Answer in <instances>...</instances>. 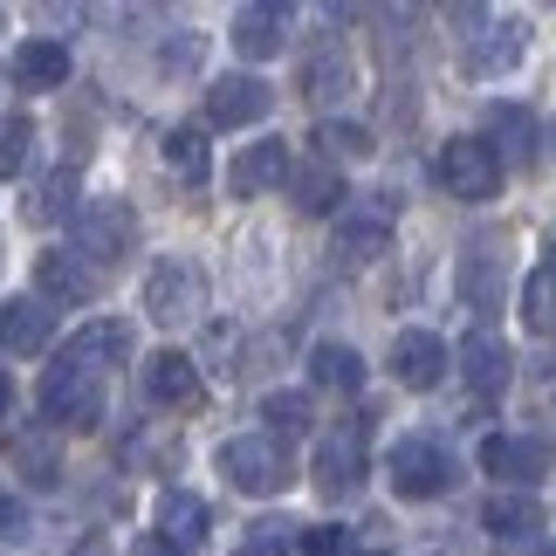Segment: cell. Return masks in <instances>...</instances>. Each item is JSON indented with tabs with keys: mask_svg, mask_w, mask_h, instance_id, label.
Returning a JSON list of instances; mask_svg holds the SVG:
<instances>
[{
	"mask_svg": "<svg viewBox=\"0 0 556 556\" xmlns=\"http://www.w3.org/2000/svg\"><path fill=\"white\" fill-rule=\"evenodd\" d=\"M220 475L241 488V495H282L295 481V460L275 433H241V440L220 446Z\"/></svg>",
	"mask_w": 556,
	"mask_h": 556,
	"instance_id": "6da1fadb",
	"label": "cell"
},
{
	"mask_svg": "<svg viewBox=\"0 0 556 556\" xmlns=\"http://www.w3.org/2000/svg\"><path fill=\"white\" fill-rule=\"evenodd\" d=\"M41 413H49L55 426L97 433V419H103V371L76 365V357H62V365H49V378H41Z\"/></svg>",
	"mask_w": 556,
	"mask_h": 556,
	"instance_id": "7a4b0ae2",
	"label": "cell"
},
{
	"mask_svg": "<svg viewBox=\"0 0 556 556\" xmlns=\"http://www.w3.org/2000/svg\"><path fill=\"white\" fill-rule=\"evenodd\" d=\"M384 475H392V488L405 502H433L454 488V454H446L440 440H426V433H405L392 446V460H384Z\"/></svg>",
	"mask_w": 556,
	"mask_h": 556,
	"instance_id": "3957f363",
	"label": "cell"
},
{
	"mask_svg": "<svg viewBox=\"0 0 556 556\" xmlns=\"http://www.w3.org/2000/svg\"><path fill=\"white\" fill-rule=\"evenodd\" d=\"M144 309L159 316V324H192V316L206 309V268L192 262V254H165L152 268V282H144Z\"/></svg>",
	"mask_w": 556,
	"mask_h": 556,
	"instance_id": "277c9868",
	"label": "cell"
},
{
	"mask_svg": "<svg viewBox=\"0 0 556 556\" xmlns=\"http://www.w3.org/2000/svg\"><path fill=\"white\" fill-rule=\"evenodd\" d=\"M433 173L454 200H495L502 192V159L488 152V138H446Z\"/></svg>",
	"mask_w": 556,
	"mask_h": 556,
	"instance_id": "5b68a950",
	"label": "cell"
},
{
	"mask_svg": "<svg viewBox=\"0 0 556 556\" xmlns=\"http://www.w3.org/2000/svg\"><path fill=\"white\" fill-rule=\"evenodd\" d=\"M357 481H365V426L344 419L316 440V488L330 502H344V495H357Z\"/></svg>",
	"mask_w": 556,
	"mask_h": 556,
	"instance_id": "8992f818",
	"label": "cell"
},
{
	"mask_svg": "<svg viewBox=\"0 0 556 556\" xmlns=\"http://www.w3.org/2000/svg\"><path fill=\"white\" fill-rule=\"evenodd\" d=\"M131 241H138L131 200H90L76 213V248L90 254V262H117V254H131Z\"/></svg>",
	"mask_w": 556,
	"mask_h": 556,
	"instance_id": "52a82bcc",
	"label": "cell"
},
{
	"mask_svg": "<svg viewBox=\"0 0 556 556\" xmlns=\"http://www.w3.org/2000/svg\"><path fill=\"white\" fill-rule=\"evenodd\" d=\"M481 467L495 481H508V488H536L549 475V440H536V433H495L481 446Z\"/></svg>",
	"mask_w": 556,
	"mask_h": 556,
	"instance_id": "ba28073f",
	"label": "cell"
},
{
	"mask_svg": "<svg viewBox=\"0 0 556 556\" xmlns=\"http://www.w3.org/2000/svg\"><path fill=\"white\" fill-rule=\"evenodd\" d=\"M35 289H41V303H97L103 295V275L83 262V254H35Z\"/></svg>",
	"mask_w": 556,
	"mask_h": 556,
	"instance_id": "9c48e42d",
	"label": "cell"
},
{
	"mask_svg": "<svg viewBox=\"0 0 556 556\" xmlns=\"http://www.w3.org/2000/svg\"><path fill=\"white\" fill-rule=\"evenodd\" d=\"M268 103L275 90L262 76H220L206 90V124H220V131H241V124H262L268 117Z\"/></svg>",
	"mask_w": 556,
	"mask_h": 556,
	"instance_id": "30bf717a",
	"label": "cell"
},
{
	"mask_svg": "<svg viewBox=\"0 0 556 556\" xmlns=\"http://www.w3.org/2000/svg\"><path fill=\"white\" fill-rule=\"evenodd\" d=\"M446 365H454V357H446V344L433 330H399L392 337V378L405 384V392H433V384L446 378Z\"/></svg>",
	"mask_w": 556,
	"mask_h": 556,
	"instance_id": "8fae6325",
	"label": "cell"
},
{
	"mask_svg": "<svg viewBox=\"0 0 556 556\" xmlns=\"http://www.w3.org/2000/svg\"><path fill=\"white\" fill-rule=\"evenodd\" d=\"M289 144L282 138H262V144H248L241 159L227 165V192L233 200H254V192H275V186H289Z\"/></svg>",
	"mask_w": 556,
	"mask_h": 556,
	"instance_id": "7c38bea8",
	"label": "cell"
},
{
	"mask_svg": "<svg viewBox=\"0 0 556 556\" xmlns=\"http://www.w3.org/2000/svg\"><path fill=\"white\" fill-rule=\"evenodd\" d=\"M330 248H337V262H344V268L378 262V254L392 248V206H357V213H344Z\"/></svg>",
	"mask_w": 556,
	"mask_h": 556,
	"instance_id": "4fadbf2b",
	"label": "cell"
},
{
	"mask_svg": "<svg viewBox=\"0 0 556 556\" xmlns=\"http://www.w3.org/2000/svg\"><path fill=\"white\" fill-rule=\"evenodd\" d=\"M131 324L124 316H97V324H83L76 337H70V351L62 357H76V365H90V371H111V365H131Z\"/></svg>",
	"mask_w": 556,
	"mask_h": 556,
	"instance_id": "5bb4252c",
	"label": "cell"
},
{
	"mask_svg": "<svg viewBox=\"0 0 556 556\" xmlns=\"http://www.w3.org/2000/svg\"><path fill=\"white\" fill-rule=\"evenodd\" d=\"M522 49H529V28H522V21H495L488 35H475L460 49V70L467 76H508L522 62Z\"/></svg>",
	"mask_w": 556,
	"mask_h": 556,
	"instance_id": "9a60e30c",
	"label": "cell"
},
{
	"mask_svg": "<svg viewBox=\"0 0 556 556\" xmlns=\"http://www.w3.org/2000/svg\"><path fill=\"white\" fill-rule=\"evenodd\" d=\"M8 460L21 467V481L49 488V481L62 475V440H55V426H14V433H8Z\"/></svg>",
	"mask_w": 556,
	"mask_h": 556,
	"instance_id": "2e32d148",
	"label": "cell"
},
{
	"mask_svg": "<svg viewBox=\"0 0 556 556\" xmlns=\"http://www.w3.org/2000/svg\"><path fill=\"white\" fill-rule=\"evenodd\" d=\"M144 392L159 405H200V365L186 351H152L144 357Z\"/></svg>",
	"mask_w": 556,
	"mask_h": 556,
	"instance_id": "e0dca14e",
	"label": "cell"
},
{
	"mask_svg": "<svg viewBox=\"0 0 556 556\" xmlns=\"http://www.w3.org/2000/svg\"><path fill=\"white\" fill-rule=\"evenodd\" d=\"M152 516H159V536L173 543V549H200V543H206V529H213L206 502H200V495H186V488H165Z\"/></svg>",
	"mask_w": 556,
	"mask_h": 556,
	"instance_id": "ac0fdd59",
	"label": "cell"
},
{
	"mask_svg": "<svg viewBox=\"0 0 556 556\" xmlns=\"http://www.w3.org/2000/svg\"><path fill=\"white\" fill-rule=\"evenodd\" d=\"M49 337H55V309L41 303V295H21V303L0 309V344L8 351L35 357V351H49Z\"/></svg>",
	"mask_w": 556,
	"mask_h": 556,
	"instance_id": "d6986e66",
	"label": "cell"
},
{
	"mask_svg": "<svg viewBox=\"0 0 556 556\" xmlns=\"http://www.w3.org/2000/svg\"><path fill=\"white\" fill-rule=\"evenodd\" d=\"M282 41H289V8H241L233 14V49L248 62L282 55Z\"/></svg>",
	"mask_w": 556,
	"mask_h": 556,
	"instance_id": "ffe728a7",
	"label": "cell"
},
{
	"mask_svg": "<svg viewBox=\"0 0 556 556\" xmlns=\"http://www.w3.org/2000/svg\"><path fill=\"white\" fill-rule=\"evenodd\" d=\"M488 152L529 165L536 159V117H529L522 103H495V111H488Z\"/></svg>",
	"mask_w": 556,
	"mask_h": 556,
	"instance_id": "44dd1931",
	"label": "cell"
},
{
	"mask_svg": "<svg viewBox=\"0 0 556 556\" xmlns=\"http://www.w3.org/2000/svg\"><path fill=\"white\" fill-rule=\"evenodd\" d=\"M460 378L475 384L481 399H495L502 384H508V351H502V337H488V330H475L460 344Z\"/></svg>",
	"mask_w": 556,
	"mask_h": 556,
	"instance_id": "7402d4cb",
	"label": "cell"
},
{
	"mask_svg": "<svg viewBox=\"0 0 556 556\" xmlns=\"http://www.w3.org/2000/svg\"><path fill=\"white\" fill-rule=\"evenodd\" d=\"M481 522H488V536L495 543H529L543 529V502L536 495H495L481 508Z\"/></svg>",
	"mask_w": 556,
	"mask_h": 556,
	"instance_id": "603a6c76",
	"label": "cell"
},
{
	"mask_svg": "<svg viewBox=\"0 0 556 556\" xmlns=\"http://www.w3.org/2000/svg\"><path fill=\"white\" fill-rule=\"evenodd\" d=\"M14 83L21 90H62V83H70V49H62V41H21Z\"/></svg>",
	"mask_w": 556,
	"mask_h": 556,
	"instance_id": "cb8c5ba5",
	"label": "cell"
},
{
	"mask_svg": "<svg viewBox=\"0 0 556 556\" xmlns=\"http://www.w3.org/2000/svg\"><path fill=\"white\" fill-rule=\"evenodd\" d=\"M351 90H357V70H351L344 49H316L303 62V97L309 103H337V97H351Z\"/></svg>",
	"mask_w": 556,
	"mask_h": 556,
	"instance_id": "d4e9b609",
	"label": "cell"
},
{
	"mask_svg": "<svg viewBox=\"0 0 556 556\" xmlns=\"http://www.w3.org/2000/svg\"><path fill=\"white\" fill-rule=\"evenodd\" d=\"M289 192H295V213H330L337 200H344V179H337V165H295L289 173Z\"/></svg>",
	"mask_w": 556,
	"mask_h": 556,
	"instance_id": "484cf974",
	"label": "cell"
},
{
	"mask_svg": "<svg viewBox=\"0 0 556 556\" xmlns=\"http://www.w3.org/2000/svg\"><path fill=\"white\" fill-rule=\"evenodd\" d=\"M309 378L324 384V392H357V384H365V357L351 344H316L309 351Z\"/></svg>",
	"mask_w": 556,
	"mask_h": 556,
	"instance_id": "4316f807",
	"label": "cell"
},
{
	"mask_svg": "<svg viewBox=\"0 0 556 556\" xmlns=\"http://www.w3.org/2000/svg\"><path fill=\"white\" fill-rule=\"evenodd\" d=\"M522 324L536 330V337H556V275L549 268H536L522 282Z\"/></svg>",
	"mask_w": 556,
	"mask_h": 556,
	"instance_id": "83f0119b",
	"label": "cell"
},
{
	"mask_svg": "<svg viewBox=\"0 0 556 556\" xmlns=\"http://www.w3.org/2000/svg\"><path fill=\"white\" fill-rule=\"evenodd\" d=\"M460 295H467V303H495V295H502V262H495V254H467V262H460Z\"/></svg>",
	"mask_w": 556,
	"mask_h": 556,
	"instance_id": "f1b7e54d",
	"label": "cell"
},
{
	"mask_svg": "<svg viewBox=\"0 0 556 556\" xmlns=\"http://www.w3.org/2000/svg\"><path fill=\"white\" fill-rule=\"evenodd\" d=\"M262 419H268L275 440L309 433V399H303V392H268V399H262Z\"/></svg>",
	"mask_w": 556,
	"mask_h": 556,
	"instance_id": "f546056e",
	"label": "cell"
},
{
	"mask_svg": "<svg viewBox=\"0 0 556 556\" xmlns=\"http://www.w3.org/2000/svg\"><path fill=\"white\" fill-rule=\"evenodd\" d=\"M28 144H35V124L21 117V111H8V117H0V179H21Z\"/></svg>",
	"mask_w": 556,
	"mask_h": 556,
	"instance_id": "4dcf8cb0",
	"label": "cell"
},
{
	"mask_svg": "<svg viewBox=\"0 0 556 556\" xmlns=\"http://www.w3.org/2000/svg\"><path fill=\"white\" fill-rule=\"evenodd\" d=\"M165 165L173 173H186V179H206V131H165Z\"/></svg>",
	"mask_w": 556,
	"mask_h": 556,
	"instance_id": "1f68e13d",
	"label": "cell"
},
{
	"mask_svg": "<svg viewBox=\"0 0 556 556\" xmlns=\"http://www.w3.org/2000/svg\"><path fill=\"white\" fill-rule=\"evenodd\" d=\"M316 144H324V165H337V159H371V131H365V124H324Z\"/></svg>",
	"mask_w": 556,
	"mask_h": 556,
	"instance_id": "d6a6232c",
	"label": "cell"
},
{
	"mask_svg": "<svg viewBox=\"0 0 556 556\" xmlns=\"http://www.w3.org/2000/svg\"><path fill=\"white\" fill-rule=\"evenodd\" d=\"M70 192H76V165H62V173L41 179V192L28 200V220H62V213H70Z\"/></svg>",
	"mask_w": 556,
	"mask_h": 556,
	"instance_id": "836d02e7",
	"label": "cell"
},
{
	"mask_svg": "<svg viewBox=\"0 0 556 556\" xmlns=\"http://www.w3.org/2000/svg\"><path fill=\"white\" fill-rule=\"evenodd\" d=\"M186 70H200V35H186L165 49V76H186Z\"/></svg>",
	"mask_w": 556,
	"mask_h": 556,
	"instance_id": "e575fe53",
	"label": "cell"
},
{
	"mask_svg": "<svg viewBox=\"0 0 556 556\" xmlns=\"http://www.w3.org/2000/svg\"><path fill=\"white\" fill-rule=\"evenodd\" d=\"M233 556H289V543H282V522H262V536H254V543H241Z\"/></svg>",
	"mask_w": 556,
	"mask_h": 556,
	"instance_id": "d590c367",
	"label": "cell"
},
{
	"mask_svg": "<svg viewBox=\"0 0 556 556\" xmlns=\"http://www.w3.org/2000/svg\"><path fill=\"white\" fill-rule=\"evenodd\" d=\"M303 556H344V529H309Z\"/></svg>",
	"mask_w": 556,
	"mask_h": 556,
	"instance_id": "8d00e7d4",
	"label": "cell"
},
{
	"mask_svg": "<svg viewBox=\"0 0 556 556\" xmlns=\"http://www.w3.org/2000/svg\"><path fill=\"white\" fill-rule=\"evenodd\" d=\"M0 536H21V502L0 488Z\"/></svg>",
	"mask_w": 556,
	"mask_h": 556,
	"instance_id": "74e56055",
	"label": "cell"
},
{
	"mask_svg": "<svg viewBox=\"0 0 556 556\" xmlns=\"http://www.w3.org/2000/svg\"><path fill=\"white\" fill-rule=\"evenodd\" d=\"M131 556H186V549H173L165 536H144V543H131Z\"/></svg>",
	"mask_w": 556,
	"mask_h": 556,
	"instance_id": "f35d334b",
	"label": "cell"
},
{
	"mask_svg": "<svg viewBox=\"0 0 556 556\" xmlns=\"http://www.w3.org/2000/svg\"><path fill=\"white\" fill-rule=\"evenodd\" d=\"M76 556H111V543H103V536H90V543H83Z\"/></svg>",
	"mask_w": 556,
	"mask_h": 556,
	"instance_id": "ab89813d",
	"label": "cell"
},
{
	"mask_svg": "<svg viewBox=\"0 0 556 556\" xmlns=\"http://www.w3.org/2000/svg\"><path fill=\"white\" fill-rule=\"evenodd\" d=\"M8 399H14V384H8V371H0V419H8Z\"/></svg>",
	"mask_w": 556,
	"mask_h": 556,
	"instance_id": "60d3db41",
	"label": "cell"
},
{
	"mask_svg": "<svg viewBox=\"0 0 556 556\" xmlns=\"http://www.w3.org/2000/svg\"><path fill=\"white\" fill-rule=\"evenodd\" d=\"M543 254H549V275H556V227H549V241H543Z\"/></svg>",
	"mask_w": 556,
	"mask_h": 556,
	"instance_id": "b9f144b4",
	"label": "cell"
},
{
	"mask_svg": "<svg viewBox=\"0 0 556 556\" xmlns=\"http://www.w3.org/2000/svg\"><path fill=\"white\" fill-rule=\"evenodd\" d=\"M0 97H8V76H0Z\"/></svg>",
	"mask_w": 556,
	"mask_h": 556,
	"instance_id": "7bdbcfd3",
	"label": "cell"
},
{
	"mask_svg": "<svg viewBox=\"0 0 556 556\" xmlns=\"http://www.w3.org/2000/svg\"><path fill=\"white\" fill-rule=\"evenodd\" d=\"M549 144H556V124H549Z\"/></svg>",
	"mask_w": 556,
	"mask_h": 556,
	"instance_id": "ee69618b",
	"label": "cell"
},
{
	"mask_svg": "<svg viewBox=\"0 0 556 556\" xmlns=\"http://www.w3.org/2000/svg\"><path fill=\"white\" fill-rule=\"evenodd\" d=\"M543 556H556V543H549V549H543Z\"/></svg>",
	"mask_w": 556,
	"mask_h": 556,
	"instance_id": "f6af8a7d",
	"label": "cell"
}]
</instances>
